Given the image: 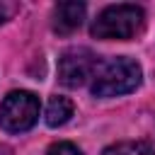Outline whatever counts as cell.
I'll return each instance as SVG.
<instances>
[{
	"label": "cell",
	"mask_w": 155,
	"mask_h": 155,
	"mask_svg": "<svg viewBox=\"0 0 155 155\" xmlns=\"http://www.w3.org/2000/svg\"><path fill=\"white\" fill-rule=\"evenodd\" d=\"M87 7L82 2H58L53 7V31L68 36L75 29H80L82 19H85Z\"/></svg>",
	"instance_id": "obj_5"
},
{
	"label": "cell",
	"mask_w": 155,
	"mask_h": 155,
	"mask_svg": "<svg viewBox=\"0 0 155 155\" xmlns=\"http://www.w3.org/2000/svg\"><path fill=\"white\" fill-rule=\"evenodd\" d=\"M46 155H82V153H80L78 145H73V143H68V140H58V143H53V145L46 150Z\"/></svg>",
	"instance_id": "obj_8"
},
{
	"label": "cell",
	"mask_w": 155,
	"mask_h": 155,
	"mask_svg": "<svg viewBox=\"0 0 155 155\" xmlns=\"http://www.w3.org/2000/svg\"><path fill=\"white\" fill-rule=\"evenodd\" d=\"M102 155H155V148L145 140H121L109 145Z\"/></svg>",
	"instance_id": "obj_7"
},
{
	"label": "cell",
	"mask_w": 155,
	"mask_h": 155,
	"mask_svg": "<svg viewBox=\"0 0 155 155\" xmlns=\"http://www.w3.org/2000/svg\"><path fill=\"white\" fill-rule=\"evenodd\" d=\"M99 58L94 51L85 46H73L58 58V80L65 87H82L90 78H94Z\"/></svg>",
	"instance_id": "obj_4"
},
{
	"label": "cell",
	"mask_w": 155,
	"mask_h": 155,
	"mask_svg": "<svg viewBox=\"0 0 155 155\" xmlns=\"http://www.w3.org/2000/svg\"><path fill=\"white\" fill-rule=\"evenodd\" d=\"M39 97L27 90H15L0 102V126L7 133H24L39 121Z\"/></svg>",
	"instance_id": "obj_3"
},
{
	"label": "cell",
	"mask_w": 155,
	"mask_h": 155,
	"mask_svg": "<svg viewBox=\"0 0 155 155\" xmlns=\"http://www.w3.org/2000/svg\"><path fill=\"white\" fill-rule=\"evenodd\" d=\"M143 22H145L143 7L121 2V5L104 7L97 15V19L92 22L90 31H92L94 39H107V41L119 39V41H126V39H133L143 29Z\"/></svg>",
	"instance_id": "obj_2"
},
{
	"label": "cell",
	"mask_w": 155,
	"mask_h": 155,
	"mask_svg": "<svg viewBox=\"0 0 155 155\" xmlns=\"http://www.w3.org/2000/svg\"><path fill=\"white\" fill-rule=\"evenodd\" d=\"M19 10V5L17 2H10V0H0V24L2 22H7L15 12Z\"/></svg>",
	"instance_id": "obj_9"
},
{
	"label": "cell",
	"mask_w": 155,
	"mask_h": 155,
	"mask_svg": "<svg viewBox=\"0 0 155 155\" xmlns=\"http://www.w3.org/2000/svg\"><path fill=\"white\" fill-rule=\"evenodd\" d=\"M73 111H75L73 102H70L68 97L56 94V97H51L48 104H46V124H48L51 128H58V126H63V124L70 121Z\"/></svg>",
	"instance_id": "obj_6"
},
{
	"label": "cell",
	"mask_w": 155,
	"mask_h": 155,
	"mask_svg": "<svg viewBox=\"0 0 155 155\" xmlns=\"http://www.w3.org/2000/svg\"><path fill=\"white\" fill-rule=\"evenodd\" d=\"M143 80V70L140 63L128 58V56H119L107 61L102 68H97L94 78H92V94L109 99V97H121L133 92Z\"/></svg>",
	"instance_id": "obj_1"
}]
</instances>
